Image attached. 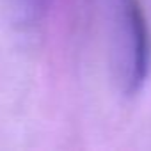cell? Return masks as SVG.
Returning <instances> with one entry per match:
<instances>
[{"label": "cell", "mask_w": 151, "mask_h": 151, "mask_svg": "<svg viewBox=\"0 0 151 151\" xmlns=\"http://www.w3.org/2000/svg\"><path fill=\"white\" fill-rule=\"evenodd\" d=\"M123 80L128 93L139 91L147 73V27L137 0H126L123 9Z\"/></svg>", "instance_id": "1"}, {"label": "cell", "mask_w": 151, "mask_h": 151, "mask_svg": "<svg viewBox=\"0 0 151 151\" xmlns=\"http://www.w3.org/2000/svg\"><path fill=\"white\" fill-rule=\"evenodd\" d=\"M20 2H22V6H27L29 11H34V7H36V4H37V0H20Z\"/></svg>", "instance_id": "2"}]
</instances>
